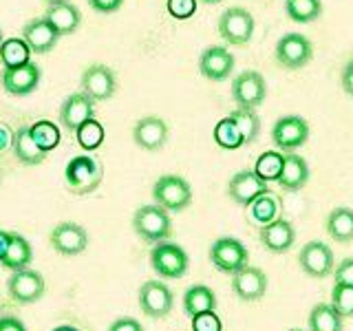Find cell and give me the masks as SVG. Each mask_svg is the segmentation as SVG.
<instances>
[{"label":"cell","instance_id":"cell-1","mask_svg":"<svg viewBox=\"0 0 353 331\" xmlns=\"http://www.w3.org/2000/svg\"><path fill=\"white\" fill-rule=\"evenodd\" d=\"M104 179V166L99 159L88 157V154H80V157H73L64 168V181L66 188L75 194V197H86L95 192L99 183Z\"/></svg>","mask_w":353,"mask_h":331},{"label":"cell","instance_id":"cell-2","mask_svg":"<svg viewBox=\"0 0 353 331\" xmlns=\"http://www.w3.org/2000/svg\"><path fill=\"white\" fill-rule=\"evenodd\" d=\"M132 230L135 234L154 245L159 241H168L172 234V221H170V212L163 210L157 203L150 205H141L137 208V212L132 214Z\"/></svg>","mask_w":353,"mask_h":331},{"label":"cell","instance_id":"cell-3","mask_svg":"<svg viewBox=\"0 0 353 331\" xmlns=\"http://www.w3.org/2000/svg\"><path fill=\"white\" fill-rule=\"evenodd\" d=\"M150 268L154 270V274H157L159 279L176 281V279H183L188 274L190 257H188V252L181 245H176V243L159 241V243H154L150 250Z\"/></svg>","mask_w":353,"mask_h":331},{"label":"cell","instance_id":"cell-4","mask_svg":"<svg viewBox=\"0 0 353 331\" xmlns=\"http://www.w3.org/2000/svg\"><path fill=\"white\" fill-rule=\"evenodd\" d=\"M152 199L168 212H183L192 203V185L179 174H163L152 185Z\"/></svg>","mask_w":353,"mask_h":331},{"label":"cell","instance_id":"cell-5","mask_svg":"<svg viewBox=\"0 0 353 331\" xmlns=\"http://www.w3.org/2000/svg\"><path fill=\"white\" fill-rule=\"evenodd\" d=\"M276 64L287 71H298L307 66L314 58V44L303 33H285L276 40L274 49Z\"/></svg>","mask_w":353,"mask_h":331},{"label":"cell","instance_id":"cell-6","mask_svg":"<svg viewBox=\"0 0 353 331\" xmlns=\"http://www.w3.org/2000/svg\"><path fill=\"white\" fill-rule=\"evenodd\" d=\"M256 20L245 7H230L219 16V33L228 44L234 47H245L252 40Z\"/></svg>","mask_w":353,"mask_h":331},{"label":"cell","instance_id":"cell-7","mask_svg":"<svg viewBox=\"0 0 353 331\" xmlns=\"http://www.w3.org/2000/svg\"><path fill=\"white\" fill-rule=\"evenodd\" d=\"M309 135H312V128L301 115H283L272 126V141L283 152H296L303 148L309 141Z\"/></svg>","mask_w":353,"mask_h":331},{"label":"cell","instance_id":"cell-8","mask_svg":"<svg viewBox=\"0 0 353 331\" xmlns=\"http://www.w3.org/2000/svg\"><path fill=\"white\" fill-rule=\"evenodd\" d=\"M248 261H250L248 248L234 237H221L210 245V263L223 274L232 276L234 272L245 268Z\"/></svg>","mask_w":353,"mask_h":331},{"label":"cell","instance_id":"cell-9","mask_svg":"<svg viewBox=\"0 0 353 331\" xmlns=\"http://www.w3.org/2000/svg\"><path fill=\"white\" fill-rule=\"evenodd\" d=\"M268 97V82L263 73L248 69L232 80V99L239 108H259Z\"/></svg>","mask_w":353,"mask_h":331},{"label":"cell","instance_id":"cell-10","mask_svg":"<svg viewBox=\"0 0 353 331\" xmlns=\"http://www.w3.org/2000/svg\"><path fill=\"white\" fill-rule=\"evenodd\" d=\"M298 265L301 270L312 276V279H327L329 274H334L336 268V259L334 252L323 241H309L301 248L298 254Z\"/></svg>","mask_w":353,"mask_h":331},{"label":"cell","instance_id":"cell-11","mask_svg":"<svg viewBox=\"0 0 353 331\" xmlns=\"http://www.w3.org/2000/svg\"><path fill=\"white\" fill-rule=\"evenodd\" d=\"M174 307V294L161 281H146L139 287V309L148 318H165Z\"/></svg>","mask_w":353,"mask_h":331},{"label":"cell","instance_id":"cell-12","mask_svg":"<svg viewBox=\"0 0 353 331\" xmlns=\"http://www.w3.org/2000/svg\"><path fill=\"white\" fill-rule=\"evenodd\" d=\"M42 80V69L36 62H27L20 66H11L0 73V84H3L5 93L14 97H25L31 95L40 86Z\"/></svg>","mask_w":353,"mask_h":331},{"label":"cell","instance_id":"cell-13","mask_svg":"<svg viewBox=\"0 0 353 331\" xmlns=\"http://www.w3.org/2000/svg\"><path fill=\"white\" fill-rule=\"evenodd\" d=\"M44 279L36 270H16L7 279V292L18 305H31L44 296Z\"/></svg>","mask_w":353,"mask_h":331},{"label":"cell","instance_id":"cell-14","mask_svg":"<svg viewBox=\"0 0 353 331\" xmlns=\"http://www.w3.org/2000/svg\"><path fill=\"white\" fill-rule=\"evenodd\" d=\"M80 86L88 97L95 99V102H106V99H110L117 91V77L110 66L91 64L82 73Z\"/></svg>","mask_w":353,"mask_h":331},{"label":"cell","instance_id":"cell-15","mask_svg":"<svg viewBox=\"0 0 353 331\" xmlns=\"http://www.w3.org/2000/svg\"><path fill=\"white\" fill-rule=\"evenodd\" d=\"M234 66H236L234 53H230L225 47H219V44L203 49L201 55H199V73L210 82L228 80L232 71H234Z\"/></svg>","mask_w":353,"mask_h":331},{"label":"cell","instance_id":"cell-16","mask_svg":"<svg viewBox=\"0 0 353 331\" xmlns=\"http://www.w3.org/2000/svg\"><path fill=\"white\" fill-rule=\"evenodd\" d=\"M270 190L268 181H263L254 170H241L230 179L228 194L230 199L241 208H250L261 194Z\"/></svg>","mask_w":353,"mask_h":331},{"label":"cell","instance_id":"cell-17","mask_svg":"<svg viewBox=\"0 0 353 331\" xmlns=\"http://www.w3.org/2000/svg\"><path fill=\"white\" fill-rule=\"evenodd\" d=\"M232 292H234L243 303H256L268 292V274L261 268L245 265L243 270L232 274Z\"/></svg>","mask_w":353,"mask_h":331},{"label":"cell","instance_id":"cell-18","mask_svg":"<svg viewBox=\"0 0 353 331\" xmlns=\"http://www.w3.org/2000/svg\"><path fill=\"white\" fill-rule=\"evenodd\" d=\"M51 245L62 257H77L88 245V232L80 223L64 221L51 230Z\"/></svg>","mask_w":353,"mask_h":331},{"label":"cell","instance_id":"cell-19","mask_svg":"<svg viewBox=\"0 0 353 331\" xmlns=\"http://www.w3.org/2000/svg\"><path fill=\"white\" fill-rule=\"evenodd\" d=\"M91 117H95V99H91L84 91L71 93L60 104V124L69 132H75Z\"/></svg>","mask_w":353,"mask_h":331},{"label":"cell","instance_id":"cell-20","mask_svg":"<svg viewBox=\"0 0 353 331\" xmlns=\"http://www.w3.org/2000/svg\"><path fill=\"white\" fill-rule=\"evenodd\" d=\"M132 141L137 143L141 150H161L168 141V124L157 117V115H148L141 117L135 126H132Z\"/></svg>","mask_w":353,"mask_h":331},{"label":"cell","instance_id":"cell-21","mask_svg":"<svg viewBox=\"0 0 353 331\" xmlns=\"http://www.w3.org/2000/svg\"><path fill=\"white\" fill-rule=\"evenodd\" d=\"M259 241H261V245L268 252H272V254H285V252H290L294 248L296 230L292 225V221L279 217L276 221H272V223L261 225Z\"/></svg>","mask_w":353,"mask_h":331},{"label":"cell","instance_id":"cell-22","mask_svg":"<svg viewBox=\"0 0 353 331\" xmlns=\"http://www.w3.org/2000/svg\"><path fill=\"white\" fill-rule=\"evenodd\" d=\"M22 38L29 44L31 53H51L53 47L60 40V33L53 29V25L47 18H31L25 27H22Z\"/></svg>","mask_w":353,"mask_h":331},{"label":"cell","instance_id":"cell-23","mask_svg":"<svg viewBox=\"0 0 353 331\" xmlns=\"http://www.w3.org/2000/svg\"><path fill=\"white\" fill-rule=\"evenodd\" d=\"M309 181V163L296 152H283V170L279 177L281 190L285 192H298L303 190Z\"/></svg>","mask_w":353,"mask_h":331},{"label":"cell","instance_id":"cell-24","mask_svg":"<svg viewBox=\"0 0 353 331\" xmlns=\"http://www.w3.org/2000/svg\"><path fill=\"white\" fill-rule=\"evenodd\" d=\"M53 29L62 36H71L82 25V11L77 9V5H73L71 0H62V3H55L47 7V14H44Z\"/></svg>","mask_w":353,"mask_h":331},{"label":"cell","instance_id":"cell-25","mask_svg":"<svg viewBox=\"0 0 353 331\" xmlns=\"http://www.w3.org/2000/svg\"><path fill=\"white\" fill-rule=\"evenodd\" d=\"M11 150H14V157L22 166H40L47 157V152L38 148V143L33 141L29 126H20L14 130V141H11Z\"/></svg>","mask_w":353,"mask_h":331},{"label":"cell","instance_id":"cell-26","mask_svg":"<svg viewBox=\"0 0 353 331\" xmlns=\"http://www.w3.org/2000/svg\"><path fill=\"white\" fill-rule=\"evenodd\" d=\"M216 294L208 285H192L183 294V312L190 318L203 312H216Z\"/></svg>","mask_w":353,"mask_h":331},{"label":"cell","instance_id":"cell-27","mask_svg":"<svg viewBox=\"0 0 353 331\" xmlns=\"http://www.w3.org/2000/svg\"><path fill=\"white\" fill-rule=\"evenodd\" d=\"M307 325L309 331H342L345 329V318L338 314V309L331 303H318L309 312Z\"/></svg>","mask_w":353,"mask_h":331},{"label":"cell","instance_id":"cell-28","mask_svg":"<svg viewBox=\"0 0 353 331\" xmlns=\"http://www.w3.org/2000/svg\"><path fill=\"white\" fill-rule=\"evenodd\" d=\"M33 261V250H31V243L18 234V232H11V243H9V248L5 252V257L3 261H0V265L11 272H16V270H25L29 268Z\"/></svg>","mask_w":353,"mask_h":331},{"label":"cell","instance_id":"cell-29","mask_svg":"<svg viewBox=\"0 0 353 331\" xmlns=\"http://www.w3.org/2000/svg\"><path fill=\"white\" fill-rule=\"evenodd\" d=\"M325 228L329 232V237L336 243H351L353 241V210L351 208H334L329 212Z\"/></svg>","mask_w":353,"mask_h":331},{"label":"cell","instance_id":"cell-30","mask_svg":"<svg viewBox=\"0 0 353 331\" xmlns=\"http://www.w3.org/2000/svg\"><path fill=\"white\" fill-rule=\"evenodd\" d=\"M281 208H283L281 199L276 197L272 190H268L250 205V219L259 225H268L281 217Z\"/></svg>","mask_w":353,"mask_h":331},{"label":"cell","instance_id":"cell-31","mask_svg":"<svg viewBox=\"0 0 353 331\" xmlns=\"http://www.w3.org/2000/svg\"><path fill=\"white\" fill-rule=\"evenodd\" d=\"M29 60H31V49H29V44L25 42V38H22V36L5 38L3 44H0V62H3L5 69L27 64Z\"/></svg>","mask_w":353,"mask_h":331},{"label":"cell","instance_id":"cell-32","mask_svg":"<svg viewBox=\"0 0 353 331\" xmlns=\"http://www.w3.org/2000/svg\"><path fill=\"white\" fill-rule=\"evenodd\" d=\"M230 117L234 119V124H236L245 146H250V143H254L259 139V135H261V117L256 113V108H239L236 106L230 113Z\"/></svg>","mask_w":353,"mask_h":331},{"label":"cell","instance_id":"cell-33","mask_svg":"<svg viewBox=\"0 0 353 331\" xmlns=\"http://www.w3.org/2000/svg\"><path fill=\"white\" fill-rule=\"evenodd\" d=\"M29 132H31L33 141L38 143V148L44 150V152H51L53 148H58L60 141H62V130L51 119H38V121H33V124L29 126Z\"/></svg>","mask_w":353,"mask_h":331},{"label":"cell","instance_id":"cell-34","mask_svg":"<svg viewBox=\"0 0 353 331\" xmlns=\"http://www.w3.org/2000/svg\"><path fill=\"white\" fill-rule=\"evenodd\" d=\"M285 14L294 22L309 25L323 16V0H285Z\"/></svg>","mask_w":353,"mask_h":331},{"label":"cell","instance_id":"cell-35","mask_svg":"<svg viewBox=\"0 0 353 331\" xmlns=\"http://www.w3.org/2000/svg\"><path fill=\"white\" fill-rule=\"evenodd\" d=\"M73 135H75L77 143H80V148H84V150H97L104 143L106 130H104V126L99 124L95 117H91V119H86L84 124L73 132Z\"/></svg>","mask_w":353,"mask_h":331},{"label":"cell","instance_id":"cell-36","mask_svg":"<svg viewBox=\"0 0 353 331\" xmlns=\"http://www.w3.org/2000/svg\"><path fill=\"white\" fill-rule=\"evenodd\" d=\"M283 170V152L276 150H265L261 157L254 163V172H256L263 181H279Z\"/></svg>","mask_w":353,"mask_h":331},{"label":"cell","instance_id":"cell-37","mask_svg":"<svg viewBox=\"0 0 353 331\" xmlns=\"http://www.w3.org/2000/svg\"><path fill=\"white\" fill-rule=\"evenodd\" d=\"M214 141L219 143L223 150H236L241 146H245L243 143V137H241V132L234 124V119H232L230 115L223 117L219 121V124L214 126Z\"/></svg>","mask_w":353,"mask_h":331},{"label":"cell","instance_id":"cell-38","mask_svg":"<svg viewBox=\"0 0 353 331\" xmlns=\"http://www.w3.org/2000/svg\"><path fill=\"white\" fill-rule=\"evenodd\" d=\"M329 303L338 309V314L342 318H353V287L334 283V290H331V301Z\"/></svg>","mask_w":353,"mask_h":331},{"label":"cell","instance_id":"cell-39","mask_svg":"<svg viewBox=\"0 0 353 331\" xmlns=\"http://www.w3.org/2000/svg\"><path fill=\"white\" fill-rule=\"evenodd\" d=\"M192 331H223V320L216 312H203L192 316Z\"/></svg>","mask_w":353,"mask_h":331},{"label":"cell","instance_id":"cell-40","mask_svg":"<svg viewBox=\"0 0 353 331\" xmlns=\"http://www.w3.org/2000/svg\"><path fill=\"white\" fill-rule=\"evenodd\" d=\"M199 0H168L165 7H168V14L176 20H188L194 16Z\"/></svg>","mask_w":353,"mask_h":331},{"label":"cell","instance_id":"cell-41","mask_svg":"<svg viewBox=\"0 0 353 331\" xmlns=\"http://www.w3.org/2000/svg\"><path fill=\"white\" fill-rule=\"evenodd\" d=\"M334 283L353 287V257L340 261V265L334 268Z\"/></svg>","mask_w":353,"mask_h":331},{"label":"cell","instance_id":"cell-42","mask_svg":"<svg viewBox=\"0 0 353 331\" xmlns=\"http://www.w3.org/2000/svg\"><path fill=\"white\" fill-rule=\"evenodd\" d=\"M88 5H91L93 11L97 14H115V11L121 9L124 5V0H86Z\"/></svg>","mask_w":353,"mask_h":331},{"label":"cell","instance_id":"cell-43","mask_svg":"<svg viewBox=\"0 0 353 331\" xmlns=\"http://www.w3.org/2000/svg\"><path fill=\"white\" fill-rule=\"evenodd\" d=\"M108 331H143V327L135 318H117L110 323Z\"/></svg>","mask_w":353,"mask_h":331},{"label":"cell","instance_id":"cell-44","mask_svg":"<svg viewBox=\"0 0 353 331\" xmlns=\"http://www.w3.org/2000/svg\"><path fill=\"white\" fill-rule=\"evenodd\" d=\"M340 82H342V91H345L349 97H353V60H349L345 66H342Z\"/></svg>","mask_w":353,"mask_h":331},{"label":"cell","instance_id":"cell-45","mask_svg":"<svg viewBox=\"0 0 353 331\" xmlns=\"http://www.w3.org/2000/svg\"><path fill=\"white\" fill-rule=\"evenodd\" d=\"M0 331H27V327L16 316H0Z\"/></svg>","mask_w":353,"mask_h":331},{"label":"cell","instance_id":"cell-46","mask_svg":"<svg viewBox=\"0 0 353 331\" xmlns=\"http://www.w3.org/2000/svg\"><path fill=\"white\" fill-rule=\"evenodd\" d=\"M11 141H14V130L5 121H0V152L11 148Z\"/></svg>","mask_w":353,"mask_h":331},{"label":"cell","instance_id":"cell-47","mask_svg":"<svg viewBox=\"0 0 353 331\" xmlns=\"http://www.w3.org/2000/svg\"><path fill=\"white\" fill-rule=\"evenodd\" d=\"M9 243H11V232L0 230V261H3L5 252H7V248H9Z\"/></svg>","mask_w":353,"mask_h":331},{"label":"cell","instance_id":"cell-48","mask_svg":"<svg viewBox=\"0 0 353 331\" xmlns=\"http://www.w3.org/2000/svg\"><path fill=\"white\" fill-rule=\"evenodd\" d=\"M53 331H80V329H75L73 325H60V327H55Z\"/></svg>","mask_w":353,"mask_h":331},{"label":"cell","instance_id":"cell-49","mask_svg":"<svg viewBox=\"0 0 353 331\" xmlns=\"http://www.w3.org/2000/svg\"><path fill=\"white\" fill-rule=\"evenodd\" d=\"M42 3H47V7H49V5H55V3H62V0H42Z\"/></svg>","mask_w":353,"mask_h":331},{"label":"cell","instance_id":"cell-50","mask_svg":"<svg viewBox=\"0 0 353 331\" xmlns=\"http://www.w3.org/2000/svg\"><path fill=\"white\" fill-rule=\"evenodd\" d=\"M201 3H205V5H216V3H221V0H201Z\"/></svg>","mask_w":353,"mask_h":331},{"label":"cell","instance_id":"cell-51","mask_svg":"<svg viewBox=\"0 0 353 331\" xmlns=\"http://www.w3.org/2000/svg\"><path fill=\"white\" fill-rule=\"evenodd\" d=\"M3 40H5V36H3V29H0V44H3Z\"/></svg>","mask_w":353,"mask_h":331},{"label":"cell","instance_id":"cell-52","mask_svg":"<svg viewBox=\"0 0 353 331\" xmlns=\"http://www.w3.org/2000/svg\"><path fill=\"white\" fill-rule=\"evenodd\" d=\"M290 331H305V329H290Z\"/></svg>","mask_w":353,"mask_h":331},{"label":"cell","instance_id":"cell-53","mask_svg":"<svg viewBox=\"0 0 353 331\" xmlns=\"http://www.w3.org/2000/svg\"><path fill=\"white\" fill-rule=\"evenodd\" d=\"M0 181H3V177H0Z\"/></svg>","mask_w":353,"mask_h":331}]
</instances>
